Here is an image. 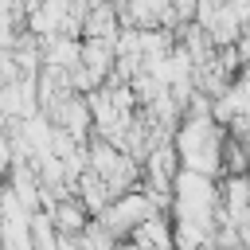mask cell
Wrapping results in <instances>:
<instances>
[{
	"label": "cell",
	"mask_w": 250,
	"mask_h": 250,
	"mask_svg": "<svg viewBox=\"0 0 250 250\" xmlns=\"http://www.w3.org/2000/svg\"><path fill=\"white\" fill-rule=\"evenodd\" d=\"M203 27H207V35H211L215 47L238 39V16H234V8H230L227 0H215V12H211V20H207Z\"/></svg>",
	"instance_id": "cell-5"
},
{
	"label": "cell",
	"mask_w": 250,
	"mask_h": 250,
	"mask_svg": "<svg viewBox=\"0 0 250 250\" xmlns=\"http://www.w3.org/2000/svg\"><path fill=\"white\" fill-rule=\"evenodd\" d=\"M27 238H31V246H39V250H55V223H51V215H47L43 207L27 215Z\"/></svg>",
	"instance_id": "cell-6"
},
{
	"label": "cell",
	"mask_w": 250,
	"mask_h": 250,
	"mask_svg": "<svg viewBox=\"0 0 250 250\" xmlns=\"http://www.w3.org/2000/svg\"><path fill=\"white\" fill-rule=\"evenodd\" d=\"M168 8H172V16H176V23H180V20H195V8H199V0H172Z\"/></svg>",
	"instance_id": "cell-7"
},
{
	"label": "cell",
	"mask_w": 250,
	"mask_h": 250,
	"mask_svg": "<svg viewBox=\"0 0 250 250\" xmlns=\"http://www.w3.org/2000/svg\"><path fill=\"white\" fill-rule=\"evenodd\" d=\"M152 211H156V207H152V203H148V195L137 188V191H125V195H113V199L98 211V219L105 223V230H109L117 242H125V234H129L141 219H148Z\"/></svg>",
	"instance_id": "cell-1"
},
{
	"label": "cell",
	"mask_w": 250,
	"mask_h": 250,
	"mask_svg": "<svg viewBox=\"0 0 250 250\" xmlns=\"http://www.w3.org/2000/svg\"><path fill=\"white\" fill-rule=\"evenodd\" d=\"M74 195L82 199V207H86L90 215H98V211L113 199V195H109V184H105L94 168H82V172H78V180H74Z\"/></svg>",
	"instance_id": "cell-4"
},
{
	"label": "cell",
	"mask_w": 250,
	"mask_h": 250,
	"mask_svg": "<svg viewBox=\"0 0 250 250\" xmlns=\"http://www.w3.org/2000/svg\"><path fill=\"white\" fill-rule=\"evenodd\" d=\"M78 62L90 70V78L102 86L105 70L113 66V39H94V35H82L78 39Z\"/></svg>",
	"instance_id": "cell-2"
},
{
	"label": "cell",
	"mask_w": 250,
	"mask_h": 250,
	"mask_svg": "<svg viewBox=\"0 0 250 250\" xmlns=\"http://www.w3.org/2000/svg\"><path fill=\"white\" fill-rule=\"evenodd\" d=\"M117 31H121V20H117L113 0H102V4H90V8H86L82 35H94V39H117Z\"/></svg>",
	"instance_id": "cell-3"
},
{
	"label": "cell",
	"mask_w": 250,
	"mask_h": 250,
	"mask_svg": "<svg viewBox=\"0 0 250 250\" xmlns=\"http://www.w3.org/2000/svg\"><path fill=\"white\" fill-rule=\"evenodd\" d=\"M246 66H250V55H246Z\"/></svg>",
	"instance_id": "cell-8"
}]
</instances>
